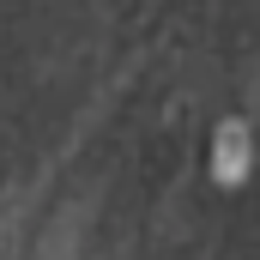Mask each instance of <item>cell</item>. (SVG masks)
<instances>
[{
	"mask_svg": "<svg viewBox=\"0 0 260 260\" xmlns=\"http://www.w3.org/2000/svg\"><path fill=\"white\" fill-rule=\"evenodd\" d=\"M248 170H254V133H248L242 115H230L224 127L212 133V182L218 188H242Z\"/></svg>",
	"mask_w": 260,
	"mask_h": 260,
	"instance_id": "6da1fadb",
	"label": "cell"
}]
</instances>
